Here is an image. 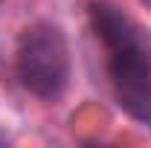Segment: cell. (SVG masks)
<instances>
[{
    "mask_svg": "<svg viewBox=\"0 0 151 148\" xmlns=\"http://www.w3.org/2000/svg\"><path fill=\"white\" fill-rule=\"evenodd\" d=\"M93 35L105 50L108 84L134 122L151 125V38L137 20L111 0H96L87 9Z\"/></svg>",
    "mask_w": 151,
    "mask_h": 148,
    "instance_id": "cell-1",
    "label": "cell"
},
{
    "mask_svg": "<svg viewBox=\"0 0 151 148\" xmlns=\"http://www.w3.org/2000/svg\"><path fill=\"white\" fill-rule=\"evenodd\" d=\"M15 70L23 90L41 102H58L70 87L73 58L64 29L52 20L29 23L18 38Z\"/></svg>",
    "mask_w": 151,
    "mask_h": 148,
    "instance_id": "cell-2",
    "label": "cell"
}]
</instances>
